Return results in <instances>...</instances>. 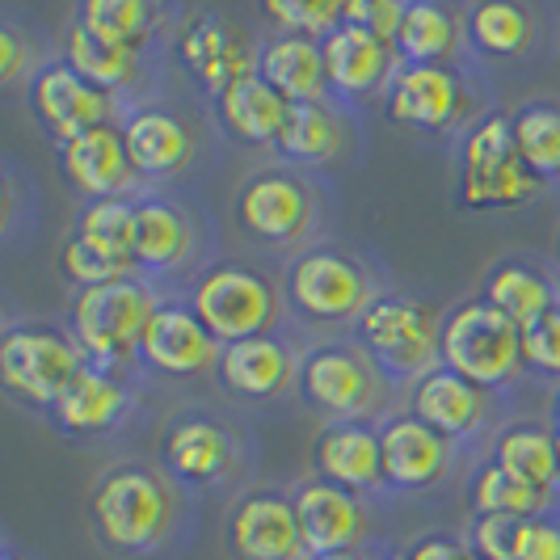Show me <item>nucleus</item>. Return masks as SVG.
<instances>
[{
	"instance_id": "1",
	"label": "nucleus",
	"mask_w": 560,
	"mask_h": 560,
	"mask_svg": "<svg viewBox=\"0 0 560 560\" xmlns=\"http://www.w3.org/2000/svg\"><path fill=\"white\" fill-rule=\"evenodd\" d=\"M156 308H161L156 295L136 279L81 291L72 304V337L89 366L114 375L131 354H140L143 334H148Z\"/></svg>"
},
{
	"instance_id": "2",
	"label": "nucleus",
	"mask_w": 560,
	"mask_h": 560,
	"mask_svg": "<svg viewBox=\"0 0 560 560\" xmlns=\"http://www.w3.org/2000/svg\"><path fill=\"white\" fill-rule=\"evenodd\" d=\"M443 366L480 388H498L523 366V329L493 304H459L443 320Z\"/></svg>"
},
{
	"instance_id": "3",
	"label": "nucleus",
	"mask_w": 560,
	"mask_h": 560,
	"mask_svg": "<svg viewBox=\"0 0 560 560\" xmlns=\"http://www.w3.org/2000/svg\"><path fill=\"white\" fill-rule=\"evenodd\" d=\"M539 186L532 168L523 165L514 148V127L505 114H489L464 140V173H459V198L472 211H502L523 207Z\"/></svg>"
},
{
	"instance_id": "4",
	"label": "nucleus",
	"mask_w": 560,
	"mask_h": 560,
	"mask_svg": "<svg viewBox=\"0 0 560 560\" xmlns=\"http://www.w3.org/2000/svg\"><path fill=\"white\" fill-rule=\"evenodd\" d=\"M93 523L106 544L122 552H143L161 544L173 523V498L148 468H118L93 493Z\"/></svg>"
},
{
	"instance_id": "5",
	"label": "nucleus",
	"mask_w": 560,
	"mask_h": 560,
	"mask_svg": "<svg viewBox=\"0 0 560 560\" xmlns=\"http://www.w3.org/2000/svg\"><path fill=\"white\" fill-rule=\"evenodd\" d=\"M84 371V354L72 337L56 334L47 325L9 329L0 341V380L9 393H18L30 405H51Z\"/></svg>"
},
{
	"instance_id": "6",
	"label": "nucleus",
	"mask_w": 560,
	"mask_h": 560,
	"mask_svg": "<svg viewBox=\"0 0 560 560\" xmlns=\"http://www.w3.org/2000/svg\"><path fill=\"white\" fill-rule=\"evenodd\" d=\"M195 312L215 341L232 346L275 325V291L245 266H215L195 287Z\"/></svg>"
},
{
	"instance_id": "7",
	"label": "nucleus",
	"mask_w": 560,
	"mask_h": 560,
	"mask_svg": "<svg viewBox=\"0 0 560 560\" xmlns=\"http://www.w3.org/2000/svg\"><path fill=\"white\" fill-rule=\"evenodd\" d=\"M363 337L371 354L396 375H425L443 354V329L434 325L430 308L413 300H375L363 312Z\"/></svg>"
},
{
	"instance_id": "8",
	"label": "nucleus",
	"mask_w": 560,
	"mask_h": 560,
	"mask_svg": "<svg viewBox=\"0 0 560 560\" xmlns=\"http://www.w3.org/2000/svg\"><path fill=\"white\" fill-rule=\"evenodd\" d=\"M287 291H291V304L312 320H346L371 308L363 266L334 249H312L295 257Z\"/></svg>"
},
{
	"instance_id": "9",
	"label": "nucleus",
	"mask_w": 560,
	"mask_h": 560,
	"mask_svg": "<svg viewBox=\"0 0 560 560\" xmlns=\"http://www.w3.org/2000/svg\"><path fill=\"white\" fill-rule=\"evenodd\" d=\"M30 102H34V114L43 118V127L59 143L110 122V93L97 89L93 81H84L81 72L68 68V63L43 68L30 84Z\"/></svg>"
},
{
	"instance_id": "10",
	"label": "nucleus",
	"mask_w": 560,
	"mask_h": 560,
	"mask_svg": "<svg viewBox=\"0 0 560 560\" xmlns=\"http://www.w3.org/2000/svg\"><path fill=\"white\" fill-rule=\"evenodd\" d=\"M224 346L211 337V329L198 320L195 308L161 304L148 334H143L140 359L165 375H198L207 366H220Z\"/></svg>"
},
{
	"instance_id": "11",
	"label": "nucleus",
	"mask_w": 560,
	"mask_h": 560,
	"mask_svg": "<svg viewBox=\"0 0 560 560\" xmlns=\"http://www.w3.org/2000/svg\"><path fill=\"white\" fill-rule=\"evenodd\" d=\"M295 514H300L304 548L312 557L354 552L366 532V514L359 498L341 485H329V480H308L295 493Z\"/></svg>"
},
{
	"instance_id": "12",
	"label": "nucleus",
	"mask_w": 560,
	"mask_h": 560,
	"mask_svg": "<svg viewBox=\"0 0 560 560\" xmlns=\"http://www.w3.org/2000/svg\"><path fill=\"white\" fill-rule=\"evenodd\" d=\"M464 106L468 93L451 68H400L388 93V118L413 131H447Z\"/></svg>"
},
{
	"instance_id": "13",
	"label": "nucleus",
	"mask_w": 560,
	"mask_h": 560,
	"mask_svg": "<svg viewBox=\"0 0 560 560\" xmlns=\"http://www.w3.org/2000/svg\"><path fill=\"white\" fill-rule=\"evenodd\" d=\"M232 548L241 560H300L308 548H304L295 502H287L279 493L245 498L232 514Z\"/></svg>"
},
{
	"instance_id": "14",
	"label": "nucleus",
	"mask_w": 560,
	"mask_h": 560,
	"mask_svg": "<svg viewBox=\"0 0 560 560\" xmlns=\"http://www.w3.org/2000/svg\"><path fill=\"white\" fill-rule=\"evenodd\" d=\"M177 51H182V63L195 72V81L215 89V97L224 93L228 84L245 81V77L257 72V56L245 43V34L220 22V18H195L182 34Z\"/></svg>"
},
{
	"instance_id": "15",
	"label": "nucleus",
	"mask_w": 560,
	"mask_h": 560,
	"mask_svg": "<svg viewBox=\"0 0 560 560\" xmlns=\"http://www.w3.org/2000/svg\"><path fill=\"white\" fill-rule=\"evenodd\" d=\"M413 418H421L425 425H434L443 439H464L480 430V421L489 413V396L480 384L464 380L459 371L451 366H434L425 371L418 384H413Z\"/></svg>"
},
{
	"instance_id": "16",
	"label": "nucleus",
	"mask_w": 560,
	"mask_h": 560,
	"mask_svg": "<svg viewBox=\"0 0 560 560\" xmlns=\"http://www.w3.org/2000/svg\"><path fill=\"white\" fill-rule=\"evenodd\" d=\"M380 451H384V480L396 489H425L447 472V439L413 413L393 418L380 430Z\"/></svg>"
},
{
	"instance_id": "17",
	"label": "nucleus",
	"mask_w": 560,
	"mask_h": 560,
	"mask_svg": "<svg viewBox=\"0 0 560 560\" xmlns=\"http://www.w3.org/2000/svg\"><path fill=\"white\" fill-rule=\"evenodd\" d=\"M236 211H241V224L245 232H253L257 241H291L308 228L312 202L308 190L287 177V173H261L253 177L249 186L236 198Z\"/></svg>"
},
{
	"instance_id": "18",
	"label": "nucleus",
	"mask_w": 560,
	"mask_h": 560,
	"mask_svg": "<svg viewBox=\"0 0 560 560\" xmlns=\"http://www.w3.org/2000/svg\"><path fill=\"white\" fill-rule=\"evenodd\" d=\"M59 161L68 168V177L81 186L84 195L93 198H118L127 186H131V152H127V140H122V131L106 122V127H93V131H84L77 140L63 143V152H59Z\"/></svg>"
},
{
	"instance_id": "19",
	"label": "nucleus",
	"mask_w": 560,
	"mask_h": 560,
	"mask_svg": "<svg viewBox=\"0 0 560 560\" xmlns=\"http://www.w3.org/2000/svg\"><path fill=\"white\" fill-rule=\"evenodd\" d=\"M320 51H325V72H329V89H341V93H375L380 84L393 77L396 63V47L366 34L359 26H341L320 38Z\"/></svg>"
},
{
	"instance_id": "20",
	"label": "nucleus",
	"mask_w": 560,
	"mask_h": 560,
	"mask_svg": "<svg viewBox=\"0 0 560 560\" xmlns=\"http://www.w3.org/2000/svg\"><path fill=\"white\" fill-rule=\"evenodd\" d=\"M316 472L341 489H366L384 480V451H380V430H366L359 421H334L316 439Z\"/></svg>"
},
{
	"instance_id": "21",
	"label": "nucleus",
	"mask_w": 560,
	"mask_h": 560,
	"mask_svg": "<svg viewBox=\"0 0 560 560\" xmlns=\"http://www.w3.org/2000/svg\"><path fill=\"white\" fill-rule=\"evenodd\" d=\"M304 393L316 409H325L334 418H350V413L366 409V400H371V371L354 350L320 346L304 359Z\"/></svg>"
},
{
	"instance_id": "22",
	"label": "nucleus",
	"mask_w": 560,
	"mask_h": 560,
	"mask_svg": "<svg viewBox=\"0 0 560 560\" xmlns=\"http://www.w3.org/2000/svg\"><path fill=\"white\" fill-rule=\"evenodd\" d=\"M291 371H295L291 350L270 334L232 341V346H224V354H220V380H224V388L236 396H249V400L279 396L287 388V380H291Z\"/></svg>"
},
{
	"instance_id": "23",
	"label": "nucleus",
	"mask_w": 560,
	"mask_h": 560,
	"mask_svg": "<svg viewBox=\"0 0 560 560\" xmlns=\"http://www.w3.org/2000/svg\"><path fill=\"white\" fill-rule=\"evenodd\" d=\"M287 106L291 102L270 81H261L257 72L245 77V81L228 84L224 93L215 97L220 122L245 143H279V131L282 122H287Z\"/></svg>"
},
{
	"instance_id": "24",
	"label": "nucleus",
	"mask_w": 560,
	"mask_h": 560,
	"mask_svg": "<svg viewBox=\"0 0 560 560\" xmlns=\"http://www.w3.org/2000/svg\"><path fill=\"white\" fill-rule=\"evenodd\" d=\"M257 77L275 84L287 102H320L329 89L320 43L295 38V34H282L257 56Z\"/></svg>"
},
{
	"instance_id": "25",
	"label": "nucleus",
	"mask_w": 560,
	"mask_h": 560,
	"mask_svg": "<svg viewBox=\"0 0 560 560\" xmlns=\"http://www.w3.org/2000/svg\"><path fill=\"white\" fill-rule=\"evenodd\" d=\"M127 388L122 380L110 371H97V366H84L81 375L72 380V388L56 400V421L72 434H97V430H110L114 421L127 413Z\"/></svg>"
},
{
	"instance_id": "26",
	"label": "nucleus",
	"mask_w": 560,
	"mask_h": 560,
	"mask_svg": "<svg viewBox=\"0 0 560 560\" xmlns=\"http://www.w3.org/2000/svg\"><path fill=\"white\" fill-rule=\"evenodd\" d=\"M122 140L131 152V165L140 173H152V177L177 173L190 161V148H195L186 122L168 110H140L122 127Z\"/></svg>"
},
{
	"instance_id": "27",
	"label": "nucleus",
	"mask_w": 560,
	"mask_h": 560,
	"mask_svg": "<svg viewBox=\"0 0 560 560\" xmlns=\"http://www.w3.org/2000/svg\"><path fill=\"white\" fill-rule=\"evenodd\" d=\"M165 459L177 477L186 480H215L232 464V443L228 434L207 418L177 421L165 439Z\"/></svg>"
},
{
	"instance_id": "28",
	"label": "nucleus",
	"mask_w": 560,
	"mask_h": 560,
	"mask_svg": "<svg viewBox=\"0 0 560 560\" xmlns=\"http://www.w3.org/2000/svg\"><path fill=\"white\" fill-rule=\"evenodd\" d=\"M455 38H459V26H455L451 9L418 0V4H405L396 56L409 59V68H443V59L455 51Z\"/></svg>"
},
{
	"instance_id": "29",
	"label": "nucleus",
	"mask_w": 560,
	"mask_h": 560,
	"mask_svg": "<svg viewBox=\"0 0 560 560\" xmlns=\"http://www.w3.org/2000/svg\"><path fill=\"white\" fill-rule=\"evenodd\" d=\"M190 220L168 202H140L136 215V266L143 270H173L190 253Z\"/></svg>"
},
{
	"instance_id": "30",
	"label": "nucleus",
	"mask_w": 560,
	"mask_h": 560,
	"mask_svg": "<svg viewBox=\"0 0 560 560\" xmlns=\"http://www.w3.org/2000/svg\"><path fill=\"white\" fill-rule=\"evenodd\" d=\"M485 304L505 312L518 329H532L535 320H544L548 312H557V295L544 275H535L527 266H498L485 282Z\"/></svg>"
},
{
	"instance_id": "31",
	"label": "nucleus",
	"mask_w": 560,
	"mask_h": 560,
	"mask_svg": "<svg viewBox=\"0 0 560 560\" xmlns=\"http://www.w3.org/2000/svg\"><path fill=\"white\" fill-rule=\"evenodd\" d=\"M493 464H502L505 472H514L518 480H527L535 489L552 493L560 480V443L557 434L539 430V425H514L505 430Z\"/></svg>"
},
{
	"instance_id": "32",
	"label": "nucleus",
	"mask_w": 560,
	"mask_h": 560,
	"mask_svg": "<svg viewBox=\"0 0 560 560\" xmlns=\"http://www.w3.org/2000/svg\"><path fill=\"white\" fill-rule=\"evenodd\" d=\"M275 148H279L282 156H291V161L320 165V161H329L341 148V127H337L334 110L325 102H291Z\"/></svg>"
},
{
	"instance_id": "33",
	"label": "nucleus",
	"mask_w": 560,
	"mask_h": 560,
	"mask_svg": "<svg viewBox=\"0 0 560 560\" xmlns=\"http://www.w3.org/2000/svg\"><path fill=\"white\" fill-rule=\"evenodd\" d=\"M63 63L77 68L84 81H93L97 89H118L136 77V51L131 47H118V43H106L97 38L93 30H84L81 22L68 26V38H63Z\"/></svg>"
},
{
	"instance_id": "34",
	"label": "nucleus",
	"mask_w": 560,
	"mask_h": 560,
	"mask_svg": "<svg viewBox=\"0 0 560 560\" xmlns=\"http://www.w3.org/2000/svg\"><path fill=\"white\" fill-rule=\"evenodd\" d=\"M136 215H140V207H131L122 198H97L77 220V241L106 253L114 261L136 266Z\"/></svg>"
},
{
	"instance_id": "35",
	"label": "nucleus",
	"mask_w": 560,
	"mask_h": 560,
	"mask_svg": "<svg viewBox=\"0 0 560 560\" xmlns=\"http://www.w3.org/2000/svg\"><path fill=\"white\" fill-rule=\"evenodd\" d=\"M548 498L552 493H544L527 480H518L514 472H505L502 464H485L477 485H472V502H477L480 514H510V518H523V523L544 518Z\"/></svg>"
},
{
	"instance_id": "36",
	"label": "nucleus",
	"mask_w": 560,
	"mask_h": 560,
	"mask_svg": "<svg viewBox=\"0 0 560 560\" xmlns=\"http://www.w3.org/2000/svg\"><path fill=\"white\" fill-rule=\"evenodd\" d=\"M77 22H81L84 30H93L97 38H106V43L140 51L143 38L152 34L156 9H152L148 0H84Z\"/></svg>"
},
{
	"instance_id": "37",
	"label": "nucleus",
	"mask_w": 560,
	"mask_h": 560,
	"mask_svg": "<svg viewBox=\"0 0 560 560\" xmlns=\"http://www.w3.org/2000/svg\"><path fill=\"white\" fill-rule=\"evenodd\" d=\"M514 127V148L523 165L535 177H560V110L557 106H523L510 118Z\"/></svg>"
},
{
	"instance_id": "38",
	"label": "nucleus",
	"mask_w": 560,
	"mask_h": 560,
	"mask_svg": "<svg viewBox=\"0 0 560 560\" xmlns=\"http://www.w3.org/2000/svg\"><path fill=\"white\" fill-rule=\"evenodd\" d=\"M472 43L489 56H518L532 47V13L510 0H485L468 18Z\"/></svg>"
},
{
	"instance_id": "39",
	"label": "nucleus",
	"mask_w": 560,
	"mask_h": 560,
	"mask_svg": "<svg viewBox=\"0 0 560 560\" xmlns=\"http://www.w3.org/2000/svg\"><path fill=\"white\" fill-rule=\"evenodd\" d=\"M266 18L282 30V34H295V38H329L341 26V4L334 0H270L266 4Z\"/></svg>"
},
{
	"instance_id": "40",
	"label": "nucleus",
	"mask_w": 560,
	"mask_h": 560,
	"mask_svg": "<svg viewBox=\"0 0 560 560\" xmlns=\"http://www.w3.org/2000/svg\"><path fill=\"white\" fill-rule=\"evenodd\" d=\"M527 523L510 514H480L472 527V552L480 560H523Z\"/></svg>"
},
{
	"instance_id": "41",
	"label": "nucleus",
	"mask_w": 560,
	"mask_h": 560,
	"mask_svg": "<svg viewBox=\"0 0 560 560\" xmlns=\"http://www.w3.org/2000/svg\"><path fill=\"white\" fill-rule=\"evenodd\" d=\"M131 270L136 266H127V261H114L106 253L89 249L84 241H68V249H63V275L72 282H81V291H93V287H110V282H122L131 279Z\"/></svg>"
},
{
	"instance_id": "42",
	"label": "nucleus",
	"mask_w": 560,
	"mask_h": 560,
	"mask_svg": "<svg viewBox=\"0 0 560 560\" xmlns=\"http://www.w3.org/2000/svg\"><path fill=\"white\" fill-rule=\"evenodd\" d=\"M341 22L366 30V34H375V38L396 47V34H400V22H405V4H396V0H346L341 4Z\"/></svg>"
},
{
	"instance_id": "43",
	"label": "nucleus",
	"mask_w": 560,
	"mask_h": 560,
	"mask_svg": "<svg viewBox=\"0 0 560 560\" xmlns=\"http://www.w3.org/2000/svg\"><path fill=\"white\" fill-rule=\"evenodd\" d=\"M523 363L560 375V308L535 320L532 329H523Z\"/></svg>"
},
{
	"instance_id": "44",
	"label": "nucleus",
	"mask_w": 560,
	"mask_h": 560,
	"mask_svg": "<svg viewBox=\"0 0 560 560\" xmlns=\"http://www.w3.org/2000/svg\"><path fill=\"white\" fill-rule=\"evenodd\" d=\"M523 560H560V527L552 523V518H535V523H527Z\"/></svg>"
},
{
	"instance_id": "45",
	"label": "nucleus",
	"mask_w": 560,
	"mask_h": 560,
	"mask_svg": "<svg viewBox=\"0 0 560 560\" xmlns=\"http://www.w3.org/2000/svg\"><path fill=\"white\" fill-rule=\"evenodd\" d=\"M26 68V43L13 26L0 30V81H18V72Z\"/></svg>"
},
{
	"instance_id": "46",
	"label": "nucleus",
	"mask_w": 560,
	"mask_h": 560,
	"mask_svg": "<svg viewBox=\"0 0 560 560\" xmlns=\"http://www.w3.org/2000/svg\"><path fill=\"white\" fill-rule=\"evenodd\" d=\"M455 548H459V544L447 539V535H425V539H418L400 560H447Z\"/></svg>"
},
{
	"instance_id": "47",
	"label": "nucleus",
	"mask_w": 560,
	"mask_h": 560,
	"mask_svg": "<svg viewBox=\"0 0 560 560\" xmlns=\"http://www.w3.org/2000/svg\"><path fill=\"white\" fill-rule=\"evenodd\" d=\"M447 560H480V557L472 552V548H464V544H459V548H455V552H451Z\"/></svg>"
},
{
	"instance_id": "48",
	"label": "nucleus",
	"mask_w": 560,
	"mask_h": 560,
	"mask_svg": "<svg viewBox=\"0 0 560 560\" xmlns=\"http://www.w3.org/2000/svg\"><path fill=\"white\" fill-rule=\"evenodd\" d=\"M312 560H363L359 552H334V557H312Z\"/></svg>"
},
{
	"instance_id": "49",
	"label": "nucleus",
	"mask_w": 560,
	"mask_h": 560,
	"mask_svg": "<svg viewBox=\"0 0 560 560\" xmlns=\"http://www.w3.org/2000/svg\"><path fill=\"white\" fill-rule=\"evenodd\" d=\"M557 425H560V396H557Z\"/></svg>"
},
{
	"instance_id": "50",
	"label": "nucleus",
	"mask_w": 560,
	"mask_h": 560,
	"mask_svg": "<svg viewBox=\"0 0 560 560\" xmlns=\"http://www.w3.org/2000/svg\"><path fill=\"white\" fill-rule=\"evenodd\" d=\"M4 560H18V557H4Z\"/></svg>"
},
{
	"instance_id": "51",
	"label": "nucleus",
	"mask_w": 560,
	"mask_h": 560,
	"mask_svg": "<svg viewBox=\"0 0 560 560\" xmlns=\"http://www.w3.org/2000/svg\"><path fill=\"white\" fill-rule=\"evenodd\" d=\"M557 443H560V434H557Z\"/></svg>"
}]
</instances>
